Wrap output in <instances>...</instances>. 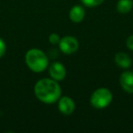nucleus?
Returning <instances> with one entry per match:
<instances>
[{
    "mask_svg": "<svg viewBox=\"0 0 133 133\" xmlns=\"http://www.w3.org/2000/svg\"><path fill=\"white\" fill-rule=\"evenodd\" d=\"M34 93L39 101L45 104H54L61 97V87L53 78H44L35 84Z\"/></svg>",
    "mask_w": 133,
    "mask_h": 133,
    "instance_id": "1",
    "label": "nucleus"
},
{
    "mask_svg": "<svg viewBox=\"0 0 133 133\" xmlns=\"http://www.w3.org/2000/svg\"><path fill=\"white\" fill-rule=\"evenodd\" d=\"M25 61L28 68L35 73H41L49 65L48 57L44 51L38 48L28 50L25 56Z\"/></svg>",
    "mask_w": 133,
    "mask_h": 133,
    "instance_id": "2",
    "label": "nucleus"
},
{
    "mask_svg": "<svg viewBox=\"0 0 133 133\" xmlns=\"http://www.w3.org/2000/svg\"><path fill=\"white\" fill-rule=\"evenodd\" d=\"M113 99L112 92L107 88H98L90 96V104L93 108L102 109L110 105Z\"/></svg>",
    "mask_w": 133,
    "mask_h": 133,
    "instance_id": "3",
    "label": "nucleus"
},
{
    "mask_svg": "<svg viewBox=\"0 0 133 133\" xmlns=\"http://www.w3.org/2000/svg\"><path fill=\"white\" fill-rule=\"evenodd\" d=\"M58 46L60 51L65 55H72L78 51L79 48L78 39L72 36H66L61 37L58 43Z\"/></svg>",
    "mask_w": 133,
    "mask_h": 133,
    "instance_id": "4",
    "label": "nucleus"
},
{
    "mask_svg": "<svg viewBox=\"0 0 133 133\" xmlns=\"http://www.w3.org/2000/svg\"><path fill=\"white\" fill-rule=\"evenodd\" d=\"M48 73L51 78L54 80L59 82L62 81L66 76V70L65 66L60 62H53L51 65H49L48 68Z\"/></svg>",
    "mask_w": 133,
    "mask_h": 133,
    "instance_id": "5",
    "label": "nucleus"
},
{
    "mask_svg": "<svg viewBox=\"0 0 133 133\" xmlns=\"http://www.w3.org/2000/svg\"><path fill=\"white\" fill-rule=\"evenodd\" d=\"M57 108L58 110L64 115H71L75 111L76 104L75 101L69 96L60 97L57 100Z\"/></svg>",
    "mask_w": 133,
    "mask_h": 133,
    "instance_id": "6",
    "label": "nucleus"
},
{
    "mask_svg": "<svg viewBox=\"0 0 133 133\" xmlns=\"http://www.w3.org/2000/svg\"><path fill=\"white\" fill-rule=\"evenodd\" d=\"M119 84L122 89L129 94L133 93V71L125 70L119 77Z\"/></svg>",
    "mask_w": 133,
    "mask_h": 133,
    "instance_id": "7",
    "label": "nucleus"
},
{
    "mask_svg": "<svg viewBox=\"0 0 133 133\" xmlns=\"http://www.w3.org/2000/svg\"><path fill=\"white\" fill-rule=\"evenodd\" d=\"M114 61L117 66H118L120 69H129L132 65V59L129 54L125 52H118L114 57Z\"/></svg>",
    "mask_w": 133,
    "mask_h": 133,
    "instance_id": "8",
    "label": "nucleus"
},
{
    "mask_svg": "<svg viewBox=\"0 0 133 133\" xmlns=\"http://www.w3.org/2000/svg\"><path fill=\"white\" fill-rule=\"evenodd\" d=\"M69 18L73 23H80L83 21L84 17L86 16V12L83 6H79V5H76V6H72L69 10Z\"/></svg>",
    "mask_w": 133,
    "mask_h": 133,
    "instance_id": "9",
    "label": "nucleus"
},
{
    "mask_svg": "<svg viewBox=\"0 0 133 133\" xmlns=\"http://www.w3.org/2000/svg\"><path fill=\"white\" fill-rule=\"evenodd\" d=\"M133 8L132 0H118L117 3V11L120 14H127Z\"/></svg>",
    "mask_w": 133,
    "mask_h": 133,
    "instance_id": "10",
    "label": "nucleus"
},
{
    "mask_svg": "<svg viewBox=\"0 0 133 133\" xmlns=\"http://www.w3.org/2000/svg\"><path fill=\"white\" fill-rule=\"evenodd\" d=\"M80 1L87 8H95L101 5L105 0H80Z\"/></svg>",
    "mask_w": 133,
    "mask_h": 133,
    "instance_id": "11",
    "label": "nucleus"
},
{
    "mask_svg": "<svg viewBox=\"0 0 133 133\" xmlns=\"http://www.w3.org/2000/svg\"><path fill=\"white\" fill-rule=\"evenodd\" d=\"M60 39H61V37H59V35L57 33L50 34L49 37H48V41H49V43L52 45H58Z\"/></svg>",
    "mask_w": 133,
    "mask_h": 133,
    "instance_id": "12",
    "label": "nucleus"
},
{
    "mask_svg": "<svg viewBox=\"0 0 133 133\" xmlns=\"http://www.w3.org/2000/svg\"><path fill=\"white\" fill-rule=\"evenodd\" d=\"M6 44L3 38L0 37V58L6 54Z\"/></svg>",
    "mask_w": 133,
    "mask_h": 133,
    "instance_id": "13",
    "label": "nucleus"
},
{
    "mask_svg": "<svg viewBox=\"0 0 133 133\" xmlns=\"http://www.w3.org/2000/svg\"><path fill=\"white\" fill-rule=\"evenodd\" d=\"M126 45H127V48L129 50L133 51V35H130L126 40Z\"/></svg>",
    "mask_w": 133,
    "mask_h": 133,
    "instance_id": "14",
    "label": "nucleus"
}]
</instances>
